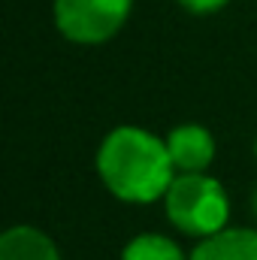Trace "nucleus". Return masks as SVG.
I'll return each instance as SVG.
<instances>
[{
    "label": "nucleus",
    "mask_w": 257,
    "mask_h": 260,
    "mask_svg": "<svg viewBox=\"0 0 257 260\" xmlns=\"http://www.w3.org/2000/svg\"><path fill=\"white\" fill-rule=\"evenodd\" d=\"M97 176L106 191L124 203L164 200L176 179L167 139L133 124L109 130L97 148Z\"/></svg>",
    "instance_id": "nucleus-1"
},
{
    "label": "nucleus",
    "mask_w": 257,
    "mask_h": 260,
    "mask_svg": "<svg viewBox=\"0 0 257 260\" xmlns=\"http://www.w3.org/2000/svg\"><path fill=\"white\" fill-rule=\"evenodd\" d=\"M254 154H257V142H254Z\"/></svg>",
    "instance_id": "nucleus-10"
},
{
    "label": "nucleus",
    "mask_w": 257,
    "mask_h": 260,
    "mask_svg": "<svg viewBox=\"0 0 257 260\" xmlns=\"http://www.w3.org/2000/svg\"><path fill=\"white\" fill-rule=\"evenodd\" d=\"M133 0H52L55 27L76 46L109 43L130 18Z\"/></svg>",
    "instance_id": "nucleus-3"
},
{
    "label": "nucleus",
    "mask_w": 257,
    "mask_h": 260,
    "mask_svg": "<svg viewBox=\"0 0 257 260\" xmlns=\"http://www.w3.org/2000/svg\"><path fill=\"white\" fill-rule=\"evenodd\" d=\"M167 148L176 173H206L215 160V136L203 124H179L170 130Z\"/></svg>",
    "instance_id": "nucleus-4"
},
{
    "label": "nucleus",
    "mask_w": 257,
    "mask_h": 260,
    "mask_svg": "<svg viewBox=\"0 0 257 260\" xmlns=\"http://www.w3.org/2000/svg\"><path fill=\"white\" fill-rule=\"evenodd\" d=\"M251 209H254V215H257V188H254V197H251Z\"/></svg>",
    "instance_id": "nucleus-9"
},
{
    "label": "nucleus",
    "mask_w": 257,
    "mask_h": 260,
    "mask_svg": "<svg viewBox=\"0 0 257 260\" xmlns=\"http://www.w3.org/2000/svg\"><path fill=\"white\" fill-rule=\"evenodd\" d=\"M185 12H191V15H212V12H218V9H224L230 0H176Z\"/></svg>",
    "instance_id": "nucleus-8"
},
{
    "label": "nucleus",
    "mask_w": 257,
    "mask_h": 260,
    "mask_svg": "<svg viewBox=\"0 0 257 260\" xmlns=\"http://www.w3.org/2000/svg\"><path fill=\"white\" fill-rule=\"evenodd\" d=\"M188 260H257V230L224 227L194 245Z\"/></svg>",
    "instance_id": "nucleus-5"
},
{
    "label": "nucleus",
    "mask_w": 257,
    "mask_h": 260,
    "mask_svg": "<svg viewBox=\"0 0 257 260\" xmlns=\"http://www.w3.org/2000/svg\"><path fill=\"white\" fill-rule=\"evenodd\" d=\"M164 212L176 230L206 239L227 227L230 200L224 185L209 173H176L164 194Z\"/></svg>",
    "instance_id": "nucleus-2"
},
{
    "label": "nucleus",
    "mask_w": 257,
    "mask_h": 260,
    "mask_svg": "<svg viewBox=\"0 0 257 260\" xmlns=\"http://www.w3.org/2000/svg\"><path fill=\"white\" fill-rule=\"evenodd\" d=\"M0 260H61L49 233L18 224L0 236Z\"/></svg>",
    "instance_id": "nucleus-6"
},
{
    "label": "nucleus",
    "mask_w": 257,
    "mask_h": 260,
    "mask_svg": "<svg viewBox=\"0 0 257 260\" xmlns=\"http://www.w3.org/2000/svg\"><path fill=\"white\" fill-rule=\"evenodd\" d=\"M121 260H188V257L182 254V248L170 236H164V233H139L124 245Z\"/></svg>",
    "instance_id": "nucleus-7"
}]
</instances>
